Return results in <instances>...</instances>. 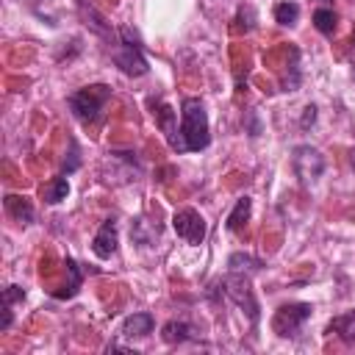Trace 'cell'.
Masks as SVG:
<instances>
[{
    "instance_id": "14",
    "label": "cell",
    "mask_w": 355,
    "mask_h": 355,
    "mask_svg": "<svg viewBox=\"0 0 355 355\" xmlns=\"http://www.w3.org/2000/svg\"><path fill=\"white\" fill-rule=\"evenodd\" d=\"M161 336H164L166 344H180V341L194 338V336H191V327H189L186 322H166L164 330H161Z\"/></svg>"
},
{
    "instance_id": "12",
    "label": "cell",
    "mask_w": 355,
    "mask_h": 355,
    "mask_svg": "<svg viewBox=\"0 0 355 355\" xmlns=\"http://www.w3.org/2000/svg\"><path fill=\"white\" fill-rule=\"evenodd\" d=\"M327 333H336L341 341H347V344H352L355 341V311H349V313H341V316H336L330 324H327Z\"/></svg>"
},
{
    "instance_id": "6",
    "label": "cell",
    "mask_w": 355,
    "mask_h": 355,
    "mask_svg": "<svg viewBox=\"0 0 355 355\" xmlns=\"http://www.w3.org/2000/svg\"><path fill=\"white\" fill-rule=\"evenodd\" d=\"M172 227H175V233H178L186 244H202V241H205V233H208L205 219H202L194 208H180V211L172 216Z\"/></svg>"
},
{
    "instance_id": "20",
    "label": "cell",
    "mask_w": 355,
    "mask_h": 355,
    "mask_svg": "<svg viewBox=\"0 0 355 355\" xmlns=\"http://www.w3.org/2000/svg\"><path fill=\"white\" fill-rule=\"evenodd\" d=\"M275 19L280 25H294L300 19V6L297 3H277L275 6Z\"/></svg>"
},
{
    "instance_id": "5",
    "label": "cell",
    "mask_w": 355,
    "mask_h": 355,
    "mask_svg": "<svg viewBox=\"0 0 355 355\" xmlns=\"http://www.w3.org/2000/svg\"><path fill=\"white\" fill-rule=\"evenodd\" d=\"M311 316V305L308 302H291V305H280L272 316V330L280 338H291L302 330V324Z\"/></svg>"
},
{
    "instance_id": "3",
    "label": "cell",
    "mask_w": 355,
    "mask_h": 355,
    "mask_svg": "<svg viewBox=\"0 0 355 355\" xmlns=\"http://www.w3.org/2000/svg\"><path fill=\"white\" fill-rule=\"evenodd\" d=\"M291 166H294V175L300 178V183L302 186H311L324 172V155L316 147H311V144H300V147H294Z\"/></svg>"
},
{
    "instance_id": "17",
    "label": "cell",
    "mask_w": 355,
    "mask_h": 355,
    "mask_svg": "<svg viewBox=\"0 0 355 355\" xmlns=\"http://www.w3.org/2000/svg\"><path fill=\"white\" fill-rule=\"evenodd\" d=\"M336 22H338V17H336V11H333V8H316V11H313V25H316V31H319V33L333 36Z\"/></svg>"
},
{
    "instance_id": "24",
    "label": "cell",
    "mask_w": 355,
    "mask_h": 355,
    "mask_svg": "<svg viewBox=\"0 0 355 355\" xmlns=\"http://www.w3.org/2000/svg\"><path fill=\"white\" fill-rule=\"evenodd\" d=\"M349 164H352V169H355V147L349 150Z\"/></svg>"
},
{
    "instance_id": "7",
    "label": "cell",
    "mask_w": 355,
    "mask_h": 355,
    "mask_svg": "<svg viewBox=\"0 0 355 355\" xmlns=\"http://www.w3.org/2000/svg\"><path fill=\"white\" fill-rule=\"evenodd\" d=\"M114 64L125 72V75H130V78H139V75H144L150 67H147V58L141 55V44H128V42H122L116 50H114Z\"/></svg>"
},
{
    "instance_id": "19",
    "label": "cell",
    "mask_w": 355,
    "mask_h": 355,
    "mask_svg": "<svg viewBox=\"0 0 355 355\" xmlns=\"http://www.w3.org/2000/svg\"><path fill=\"white\" fill-rule=\"evenodd\" d=\"M155 116H158V128H161V130L166 133V139L172 141V139H175V133H178V128H175V111H172L169 105H158Z\"/></svg>"
},
{
    "instance_id": "10",
    "label": "cell",
    "mask_w": 355,
    "mask_h": 355,
    "mask_svg": "<svg viewBox=\"0 0 355 355\" xmlns=\"http://www.w3.org/2000/svg\"><path fill=\"white\" fill-rule=\"evenodd\" d=\"M3 205H6V214L14 216L17 222H22V225H31L33 222V205H31L28 197H22V194H6Z\"/></svg>"
},
{
    "instance_id": "4",
    "label": "cell",
    "mask_w": 355,
    "mask_h": 355,
    "mask_svg": "<svg viewBox=\"0 0 355 355\" xmlns=\"http://www.w3.org/2000/svg\"><path fill=\"white\" fill-rule=\"evenodd\" d=\"M222 288H225V294H227L241 311H247L250 322H258V302H255V294H252V286H250V275H244V272H230V275L222 280Z\"/></svg>"
},
{
    "instance_id": "22",
    "label": "cell",
    "mask_w": 355,
    "mask_h": 355,
    "mask_svg": "<svg viewBox=\"0 0 355 355\" xmlns=\"http://www.w3.org/2000/svg\"><path fill=\"white\" fill-rule=\"evenodd\" d=\"M75 166H78V144L72 141L69 144V164H64V172H72Z\"/></svg>"
},
{
    "instance_id": "9",
    "label": "cell",
    "mask_w": 355,
    "mask_h": 355,
    "mask_svg": "<svg viewBox=\"0 0 355 355\" xmlns=\"http://www.w3.org/2000/svg\"><path fill=\"white\" fill-rule=\"evenodd\" d=\"M153 313H147V311H139V313H130L125 322H122V336L125 338H144L147 333H153Z\"/></svg>"
},
{
    "instance_id": "18",
    "label": "cell",
    "mask_w": 355,
    "mask_h": 355,
    "mask_svg": "<svg viewBox=\"0 0 355 355\" xmlns=\"http://www.w3.org/2000/svg\"><path fill=\"white\" fill-rule=\"evenodd\" d=\"M67 194H69V183H67V178H53L47 186H44V200L47 202H61V200H67Z\"/></svg>"
},
{
    "instance_id": "16",
    "label": "cell",
    "mask_w": 355,
    "mask_h": 355,
    "mask_svg": "<svg viewBox=\"0 0 355 355\" xmlns=\"http://www.w3.org/2000/svg\"><path fill=\"white\" fill-rule=\"evenodd\" d=\"M67 272H69V280L64 283V288H61V291H55V297H58V300L75 297V294H78V288H80V269H78V263H75L72 258H67Z\"/></svg>"
},
{
    "instance_id": "1",
    "label": "cell",
    "mask_w": 355,
    "mask_h": 355,
    "mask_svg": "<svg viewBox=\"0 0 355 355\" xmlns=\"http://www.w3.org/2000/svg\"><path fill=\"white\" fill-rule=\"evenodd\" d=\"M208 141H211L208 114L197 97H186L180 105V128L169 144L178 153H197V150H205Z\"/></svg>"
},
{
    "instance_id": "11",
    "label": "cell",
    "mask_w": 355,
    "mask_h": 355,
    "mask_svg": "<svg viewBox=\"0 0 355 355\" xmlns=\"http://www.w3.org/2000/svg\"><path fill=\"white\" fill-rule=\"evenodd\" d=\"M78 8H80V17L86 19V25L94 31V33H100L103 39H114V31H111V25L92 8V6H86V0H78Z\"/></svg>"
},
{
    "instance_id": "8",
    "label": "cell",
    "mask_w": 355,
    "mask_h": 355,
    "mask_svg": "<svg viewBox=\"0 0 355 355\" xmlns=\"http://www.w3.org/2000/svg\"><path fill=\"white\" fill-rule=\"evenodd\" d=\"M92 252L103 261L116 252V219H105L100 225V230L94 233V241H92Z\"/></svg>"
},
{
    "instance_id": "2",
    "label": "cell",
    "mask_w": 355,
    "mask_h": 355,
    "mask_svg": "<svg viewBox=\"0 0 355 355\" xmlns=\"http://www.w3.org/2000/svg\"><path fill=\"white\" fill-rule=\"evenodd\" d=\"M108 97H111V86H105V83H94V86H83V89H78V92H72L69 94V108H72V114L80 119V122H94L97 116H100V111H103V105L108 103Z\"/></svg>"
},
{
    "instance_id": "15",
    "label": "cell",
    "mask_w": 355,
    "mask_h": 355,
    "mask_svg": "<svg viewBox=\"0 0 355 355\" xmlns=\"http://www.w3.org/2000/svg\"><path fill=\"white\" fill-rule=\"evenodd\" d=\"M250 208H252V200H250V197L236 200V205H233V211H230V216H227V230H239V227L250 219Z\"/></svg>"
},
{
    "instance_id": "23",
    "label": "cell",
    "mask_w": 355,
    "mask_h": 355,
    "mask_svg": "<svg viewBox=\"0 0 355 355\" xmlns=\"http://www.w3.org/2000/svg\"><path fill=\"white\" fill-rule=\"evenodd\" d=\"M313 119H316V108H313V105H305V116H302V122H300V125H302V128H308Z\"/></svg>"
},
{
    "instance_id": "13",
    "label": "cell",
    "mask_w": 355,
    "mask_h": 355,
    "mask_svg": "<svg viewBox=\"0 0 355 355\" xmlns=\"http://www.w3.org/2000/svg\"><path fill=\"white\" fill-rule=\"evenodd\" d=\"M227 266H230V272L252 275V272H258V269L263 266V261H261V258H252L250 252H233V255L227 258Z\"/></svg>"
},
{
    "instance_id": "21",
    "label": "cell",
    "mask_w": 355,
    "mask_h": 355,
    "mask_svg": "<svg viewBox=\"0 0 355 355\" xmlns=\"http://www.w3.org/2000/svg\"><path fill=\"white\" fill-rule=\"evenodd\" d=\"M17 300H25L22 286H8V288H6V305H14Z\"/></svg>"
}]
</instances>
